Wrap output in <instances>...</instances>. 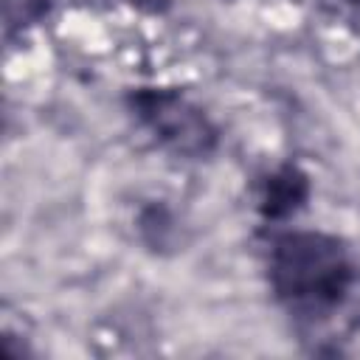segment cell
I'll return each mask as SVG.
<instances>
[{
    "label": "cell",
    "instance_id": "6da1fadb",
    "mask_svg": "<svg viewBox=\"0 0 360 360\" xmlns=\"http://www.w3.org/2000/svg\"><path fill=\"white\" fill-rule=\"evenodd\" d=\"M264 273L276 301L304 318L335 312L357 281L349 248L323 231H278L264 250Z\"/></svg>",
    "mask_w": 360,
    "mask_h": 360
},
{
    "label": "cell",
    "instance_id": "277c9868",
    "mask_svg": "<svg viewBox=\"0 0 360 360\" xmlns=\"http://www.w3.org/2000/svg\"><path fill=\"white\" fill-rule=\"evenodd\" d=\"M118 3H127V6L141 8V11H149V14H158V11H166L172 0H118Z\"/></svg>",
    "mask_w": 360,
    "mask_h": 360
},
{
    "label": "cell",
    "instance_id": "3957f363",
    "mask_svg": "<svg viewBox=\"0 0 360 360\" xmlns=\"http://www.w3.org/2000/svg\"><path fill=\"white\" fill-rule=\"evenodd\" d=\"M309 197V177L295 163H281L259 180L256 205L264 219H287L292 217Z\"/></svg>",
    "mask_w": 360,
    "mask_h": 360
},
{
    "label": "cell",
    "instance_id": "5b68a950",
    "mask_svg": "<svg viewBox=\"0 0 360 360\" xmlns=\"http://www.w3.org/2000/svg\"><path fill=\"white\" fill-rule=\"evenodd\" d=\"M357 3H360V0H357Z\"/></svg>",
    "mask_w": 360,
    "mask_h": 360
},
{
    "label": "cell",
    "instance_id": "7a4b0ae2",
    "mask_svg": "<svg viewBox=\"0 0 360 360\" xmlns=\"http://www.w3.org/2000/svg\"><path fill=\"white\" fill-rule=\"evenodd\" d=\"M127 107L135 121L152 135V141L177 158L200 160L208 158L219 143V132L205 110H200L180 90L135 87L127 96Z\"/></svg>",
    "mask_w": 360,
    "mask_h": 360
}]
</instances>
